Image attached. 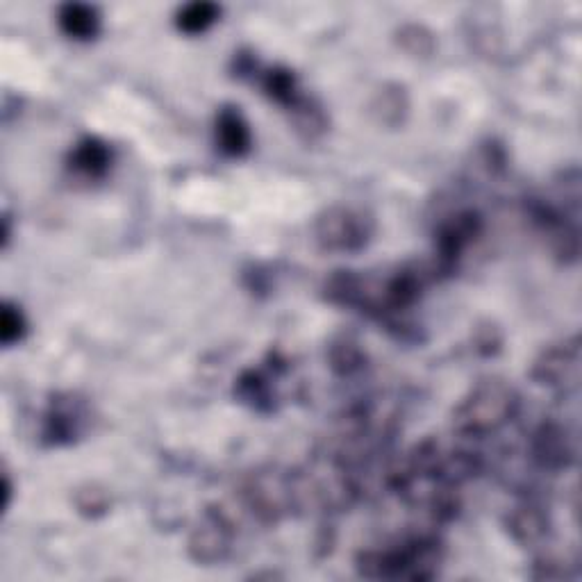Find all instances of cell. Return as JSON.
Listing matches in <instances>:
<instances>
[{"label":"cell","instance_id":"6da1fadb","mask_svg":"<svg viewBox=\"0 0 582 582\" xmlns=\"http://www.w3.org/2000/svg\"><path fill=\"white\" fill-rule=\"evenodd\" d=\"M442 553L435 539H414L392 551H367L357 560L362 576L376 580H428L437 573Z\"/></svg>","mask_w":582,"mask_h":582},{"label":"cell","instance_id":"7a4b0ae2","mask_svg":"<svg viewBox=\"0 0 582 582\" xmlns=\"http://www.w3.org/2000/svg\"><path fill=\"white\" fill-rule=\"evenodd\" d=\"M517 394L501 380H482L471 396L455 410L453 426L460 435H487L514 417Z\"/></svg>","mask_w":582,"mask_h":582},{"label":"cell","instance_id":"3957f363","mask_svg":"<svg viewBox=\"0 0 582 582\" xmlns=\"http://www.w3.org/2000/svg\"><path fill=\"white\" fill-rule=\"evenodd\" d=\"M373 219L353 207H330L317 221V241L326 251L355 253L369 244Z\"/></svg>","mask_w":582,"mask_h":582},{"label":"cell","instance_id":"277c9868","mask_svg":"<svg viewBox=\"0 0 582 582\" xmlns=\"http://www.w3.org/2000/svg\"><path fill=\"white\" fill-rule=\"evenodd\" d=\"M480 228L482 221L476 212H460L442 223L437 232V260L432 266L435 273H451L457 257L480 235Z\"/></svg>","mask_w":582,"mask_h":582},{"label":"cell","instance_id":"5b68a950","mask_svg":"<svg viewBox=\"0 0 582 582\" xmlns=\"http://www.w3.org/2000/svg\"><path fill=\"white\" fill-rule=\"evenodd\" d=\"M232 530L230 523L221 517V514L210 512L201 526L196 528L189 542V553L196 562H219L230 551Z\"/></svg>","mask_w":582,"mask_h":582},{"label":"cell","instance_id":"8992f818","mask_svg":"<svg viewBox=\"0 0 582 582\" xmlns=\"http://www.w3.org/2000/svg\"><path fill=\"white\" fill-rule=\"evenodd\" d=\"M82 414L73 398H57L44 417V439L48 444H71L80 435Z\"/></svg>","mask_w":582,"mask_h":582},{"label":"cell","instance_id":"52a82bcc","mask_svg":"<svg viewBox=\"0 0 582 582\" xmlns=\"http://www.w3.org/2000/svg\"><path fill=\"white\" fill-rule=\"evenodd\" d=\"M216 141H219L221 151L230 157H241L251 151V130H248V123L235 107L221 110L219 119H216Z\"/></svg>","mask_w":582,"mask_h":582},{"label":"cell","instance_id":"ba28073f","mask_svg":"<svg viewBox=\"0 0 582 582\" xmlns=\"http://www.w3.org/2000/svg\"><path fill=\"white\" fill-rule=\"evenodd\" d=\"M571 446L567 439V432L555 423H548V426L539 428L535 435V457L542 467L548 469H562L567 467L571 460Z\"/></svg>","mask_w":582,"mask_h":582},{"label":"cell","instance_id":"9c48e42d","mask_svg":"<svg viewBox=\"0 0 582 582\" xmlns=\"http://www.w3.org/2000/svg\"><path fill=\"white\" fill-rule=\"evenodd\" d=\"M69 162H71V169L78 171L80 176L96 180V178H103L107 169H110L112 153L101 139L89 137L80 141V144L76 146V151L71 153Z\"/></svg>","mask_w":582,"mask_h":582},{"label":"cell","instance_id":"30bf717a","mask_svg":"<svg viewBox=\"0 0 582 582\" xmlns=\"http://www.w3.org/2000/svg\"><path fill=\"white\" fill-rule=\"evenodd\" d=\"M57 21H60V28L66 37L80 41L94 39L98 35V30H101V16H98L94 7L89 5L78 3L64 5Z\"/></svg>","mask_w":582,"mask_h":582},{"label":"cell","instance_id":"8fae6325","mask_svg":"<svg viewBox=\"0 0 582 582\" xmlns=\"http://www.w3.org/2000/svg\"><path fill=\"white\" fill-rule=\"evenodd\" d=\"M578 348H555L548 351L544 360L535 367V378L544 385H562L569 376L576 378L578 373Z\"/></svg>","mask_w":582,"mask_h":582},{"label":"cell","instance_id":"7c38bea8","mask_svg":"<svg viewBox=\"0 0 582 582\" xmlns=\"http://www.w3.org/2000/svg\"><path fill=\"white\" fill-rule=\"evenodd\" d=\"M264 91L269 94V98H273V101L280 105L289 107V110H294V107L303 101V96L298 94L294 73L287 69H273L266 73Z\"/></svg>","mask_w":582,"mask_h":582},{"label":"cell","instance_id":"4fadbf2b","mask_svg":"<svg viewBox=\"0 0 582 582\" xmlns=\"http://www.w3.org/2000/svg\"><path fill=\"white\" fill-rule=\"evenodd\" d=\"M221 10L212 3H191L178 12V28L187 35H201L219 19Z\"/></svg>","mask_w":582,"mask_h":582},{"label":"cell","instance_id":"5bb4252c","mask_svg":"<svg viewBox=\"0 0 582 582\" xmlns=\"http://www.w3.org/2000/svg\"><path fill=\"white\" fill-rule=\"evenodd\" d=\"M544 528H546V523H544L542 512L535 510V507H519V510L510 517L512 535L523 544L537 542V539L544 535Z\"/></svg>","mask_w":582,"mask_h":582},{"label":"cell","instance_id":"9a60e30c","mask_svg":"<svg viewBox=\"0 0 582 582\" xmlns=\"http://www.w3.org/2000/svg\"><path fill=\"white\" fill-rule=\"evenodd\" d=\"M239 396L244 398L246 403H251L257 410H266V407H271V392H269V385H266V380L257 376V373H244L239 380Z\"/></svg>","mask_w":582,"mask_h":582},{"label":"cell","instance_id":"2e32d148","mask_svg":"<svg viewBox=\"0 0 582 582\" xmlns=\"http://www.w3.org/2000/svg\"><path fill=\"white\" fill-rule=\"evenodd\" d=\"M23 335H26V317L19 307L5 303L3 314H0V339L5 346H12L21 342Z\"/></svg>","mask_w":582,"mask_h":582},{"label":"cell","instance_id":"e0dca14e","mask_svg":"<svg viewBox=\"0 0 582 582\" xmlns=\"http://www.w3.org/2000/svg\"><path fill=\"white\" fill-rule=\"evenodd\" d=\"M376 112L380 114V121L389 123V126H396L398 121L403 119V112H405V94L403 89L392 87V89H385L382 94L378 96L376 101Z\"/></svg>","mask_w":582,"mask_h":582},{"label":"cell","instance_id":"ac0fdd59","mask_svg":"<svg viewBox=\"0 0 582 582\" xmlns=\"http://www.w3.org/2000/svg\"><path fill=\"white\" fill-rule=\"evenodd\" d=\"M330 360H332V367H335L339 373H351L360 367L362 353H360V348H357V344L348 342L346 339V342L342 344H335V348H332V353H330Z\"/></svg>","mask_w":582,"mask_h":582},{"label":"cell","instance_id":"d6986e66","mask_svg":"<svg viewBox=\"0 0 582 582\" xmlns=\"http://www.w3.org/2000/svg\"><path fill=\"white\" fill-rule=\"evenodd\" d=\"M78 507L80 512H105L107 507V498L103 492H96V489H87V492H80L78 496Z\"/></svg>","mask_w":582,"mask_h":582}]
</instances>
